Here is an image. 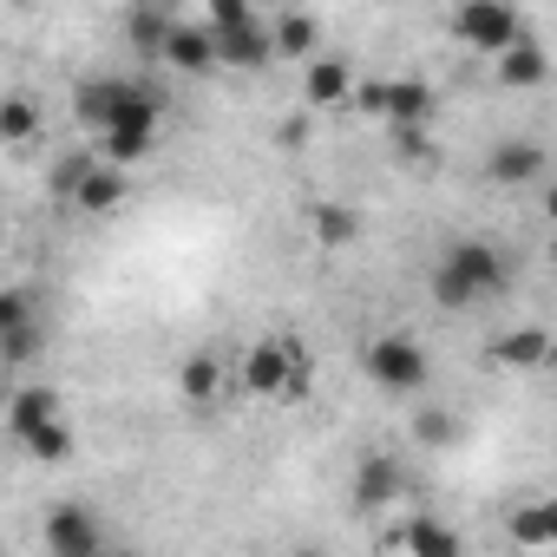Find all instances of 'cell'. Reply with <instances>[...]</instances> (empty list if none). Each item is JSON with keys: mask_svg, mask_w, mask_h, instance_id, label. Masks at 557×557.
<instances>
[{"mask_svg": "<svg viewBox=\"0 0 557 557\" xmlns=\"http://www.w3.org/2000/svg\"><path fill=\"white\" fill-rule=\"evenodd\" d=\"M158 60L177 66V73H210V66H216V53H210V27H203V21H171Z\"/></svg>", "mask_w": 557, "mask_h": 557, "instance_id": "cell-11", "label": "cell"}, {"mask_svg": "<svg viewBox=\"0 0 557 557\" xmlns=\"http://www.w3.org/2000/svg\"><path fill=\"white\" fill-rule=\"evenodd\" d=\"M47 420H60V394H53V387H21V394L8 400V426H14V440H27V433L47 426Z\"/></svg>", "mask_w": 557, "mask_h": 557, "instance_id": "cell-20", "label": "cell"}, {"mask_svg": "<svg viewBox=\"0 0 557 557\" xmlns=\"http://www.w3.org/2000/svg\"><path fill=\"white\" fill-rule=\"evenodd\" d=\"M73 210H86V216H112L119 203H125V171H112V164H92L79 184H73V197H66Z\"/></svg>", "mask_w": 557, "mask_h": 557, "instance_id": "cell-15", "label": "cell"}, {"mask_svg": "<svg viewBox=\"0 0 557 557\" xmlns=\"http://www.w3.org/2000/svg\"><path fill=\"white\" fill-rule=\"evenodd\" d=\"M492 361H498V368L531 374V368H544V361H550V335H544V329H511V335H498V342H492Z\"/></svg>", "mask_w": 557, "mask_h": 557, "instance_id": "cell-17", "label": "cell"}, {"mask_svg": "<svg viewBox=\"0 0 557 557\" xmlns=\"http://www.w3.org/2000/svg\"><path fill=\"white\" fill-rule=\"evenodd\" d=\"M289 557H322V550H289Z\"/></svg>", "mask_w": 557, "mask_h": 557, "instance_id": "cell-34", "label": "cell"}, {"mask_svg": "<svg viewBox=\"0 0 557 557\" xmlns=\"http://www.w3.org/2000/svg\"><path fill=\"white\" fill-rule=\"evenodd\" d=\"M309 230H315L322 249H348V243L361 236V223H355L348 203H315V210H309Z\"/></svg>", "mask_w": 557, "mask_h": 557, "instance_id": "cell-22", "label": "cell"}, {"mask_svg": "<svg viewBox=\"0 0 557 557\" xmlns=\"http://www.w3.org/2000/svg\"><path fill=\"white\" fill-rule=\"evenodd\" d=\"M283 381H289V355H283V335H269L243 355V387L262 394V400H283Z\"/></svg>", "mask_w": 557, "mask_h": 557, "instance_id": "cell-10", "label": "cell"}, {"mask_svg": "<svg viewBox=\"0 0 557 557\" xmlns=\"http://www.w3.org/2000/svg\"><path fill=\"white\" fill-rule=\"evenodd\" d=\"M125 34H132V47H138L145 60H158V53H164V34H171V14H158V8H132V14H125Z\"/></svg>", "mask_w": 557, "mask_h": 557, "instance_id": "cell-24", "label": "cell"}, {"mask_svg": "<svg viewBox=\"0 0 557 557\" xmlns=\"http://www.w3.org/2000/svg\"><path fill=\"white\" fill-rule=\"evenodd\" d=\"M381 119H387L394 132H420V125L433 119V86H426V79H387V86H381Z\"/></svg>", "mask_w": 557, "mask_h": 557, "instance_id": "cell-8", "label": "cell"}, {"mask_svg": "<svg viewBox=\"0 0 557 557\" xmlns=\"http://www.w3.org/2000/svg\"><path fill=\"white\" fill-rule=\"evenodd\" d=\"M361 368H368V381H374L381 394H420L426 374H433V368H426V348H420L413 335H400V329H394V335H374L368 355H361Z\"/></svg>", "mask_w": 557, "mask_h": 557, "instance_id": "cell-4", "label": "cell"}, {"mask_svg": "<svg viewBox=\"0 0 557 557\" xmlns=\"http://www.w3.org/2000/svg\"><path fill=\"white\" fill-rule=\"evenodd\" d=\"M21 446H27V453H34L40 466H60V459L73 453V426H66V420H47V426H34V433H27Z\"/></svg>", "mask_w": 557, "mask_h": 557, "instance_id": "cell-26", "label": "cell"}, {"mask_svg": "<svg viewBox=\"0 0 557 557\" xmlns=\"http://www.w3.org/2000/svg\"><path fill=\"white\" fill-rule=\"evenodd\" d=\"M203 27H210V53H216V66L262 73V66L275 60V53H269V21L249 8V0H210Z\"/></svg>", "mask_w": 557, "mask_h": 557, "instance_id": "cell-2", "label": "cell"}, {"mask_svg": "<svg viewBox=\"0 0 557 557\" xmlns=\"http://www.w3.org/2000/svg\"><path fill=\"white\" fill-rule=\"evenodd\" d=\"M27 322H40V296L34 289H0V335H14Z\"/></svg>", "mask_w": 557, "mask_h": 557, "instance_id": "cell-28", "label": "cell"}, {"mask_svg": "<svg viewBox=\"0 0 557 557\" xmlns=\"http://www.w3.org/2000/svg\"><path fill=\"white\" fill-rule=\"evenodd\" d=\"M413 440H420V446H446V440H453V413H446V407L413 413Z\"/></svg>", "mask_w": 557, "mask_h": 557, "instance_id": "cell-29", "label": "cell"}, {"mask_svg": "<svg viewBox=\"0 0 557 557\" xmlns=\"http://www.w3.org/2000/svg\"><path fill=\"white\" fill-rule=\"evenodd\" d=\"M485 177H492V184H531V177H544V145H537V138H505V145H492Z\"/></svg>", "mask_w": 557, "mask_h": 557, "instance_id": "cell-12", "label": "cell"}, {"mask_svg": "<svg viewBox=\"0 0 557 557\" xmlns=\"http://www.w3.org/2000/svg\"><path fill=\"white\" fill-rule=\"evenodd\" d=\"M505 283H511L505 249H492V243H479V236L453 243V249L433 262V302H440V309H472V302L498 296Z\"/></svg>", "mask_w": 557, "mask_h": 557, "instance_id": "cell-1", "label": "cell"}, {"mask_svg": "<svg viewBox=\"0 0 557 557\" xmlns=\"http://www.w3.org/2000/svg\"><path fill=\"white\" fill-rule=\"evenodd\" d=\"M302 99H309V106H348V99H355V66L335 60V53L309 60V73H302Z\"/></svg>", "mask_w": 557, "mask_h": 557, "instance_id": "cell-13", "label": "cell"}, {"mask_svg": "<svg viewBox=\"0 0 557 557\" xmlns=\"http://www.w3.org/2000/svg\"><path fill=\"white\" fill-rule=\"evenodd\" d=\"M283 355H289L283 400H309V387H315V355H309V342H302V335H283Z\"/></svg>", "mask_w": 557, "mask_h": 557, "instance_id": "cell-25", "label": "cell"}, {"mask_svg": "<svg viewBox=\"0 0 557 557\" xmlns=\"http://www.w3.org/2000/svg\"><path fill=\"white\" fill-rule=\"evenodd\" d=\"M47 550H53V557H99V550H106L99 511H92V505H53V511H47Z\"/></svg>", "mask_w": 557, "mask_h": 557, "instance_id": "cell-6", "label": "cell"}, {"mask_svg": "<svg viewBox=\"0 0 557 557\" xmlns=\"http://www.w3.org/2000/svg\"><path fill=\"white\" fill-rule=\"evenodd\" d=\"M216 387H223V361H216V355H190V361L177 368V394H184L190 407H210Z\"/></svg>", "mask_w": 557, "mask_h": 557, "instance_id": "cell-21", "label": "cell"}, {"mask_svg": "<svg viewBox=\"0 0 557 557\" xmlns=\"http://www.w3.org/2000/svg\"><path fill=\"white\" fill-rule=\"evenodd\" d=\"M275 145H309V125L302 119H283V125H275Z\"/></svg>", "mask_w": 557, "mask_h": 557, "instance_id": "cell-32", "label": "cell"}, {"mask_svg": "<svg viewBox=\"0 0 557 557\" xmlns=\"http://www.w3.org/2000/svg\"><path fill=\"white\" fill-rule=\"evenodd\" d=\"M315 40H322L315 14H275L269 21V53L275 60H302V53H315Z\"/></svg>", "mask_w": 557, "mask_h": 557, "instance_id": "cell-18", "label": "cell"}, {"mask_svg": "<svg viewBox=\"0 0 557 557\" xmlns=\"http://www.w3.org/2000/svg\"><path fill=\"white\" fill-rule=\"evenodd\" d=\"M400 550H407V557H466V537H459L446 518L420 511V518H407V531H400Z\"/></svg>", "mask_w": 557, "mask_h": 557, "instance_id": "cell-14", "label": "cell"}, {"mask_svg": "<svg viewBox=\"0 0 557 557\" xmlns=\"http://www.w3.org/2000/svg\"><path fill=\"white\" fill-rule=\"evenodd\" d=\"M492 73H498V86H511V92H531V86H544L550 79V53L531 40V34H518L498 60H492Z\"/></svg>", "mask_w": 557, "mask_h": 557, "instance_id": "cell-7", "label": "cell"}, {"mask_svg": "<svg viewBox=\"0 0 557 557\" xmlns=\"http://www.w3.org/2000/svg\"><path fill=\"white\" fill-rule=\"evenodd\" d=\"M125 92H132V79H79V86H73V119H79L86 132H106V125L119 119Z\"/></svg>", "mask_w": 557, "mask_h": 557, "instance_id": "cell-9", "label": "cell"}, {"mask_svg": "<svg viewBox=\"0 0 557 557\" xmlns=\"http://www.w3.org/2000/svg\"><path fill=\"white\" fill-rule=\"evenodd\" d=\"M0 557H8V550H0Z\"/></svg>", "mask_w": 557, "mask_h": 557, "instance_id": "cell-35", "label": "cell"}, {"mask_svg": "<svg viewBox=\"0 0 557 557\" xmlns=\"http://www.w3.org/2000/svg\"><path fill=\"white\" fill-rule=\"evenodd\" d=\"M394 498H400V466H394L387 453L361 459V472H355V505H361V511H387Z\"/></svg>", "mask_w": 557, "mask_h": 557, "instance_id": "cell-16", "label": "cell"}, {"mask_svg": "<svg viewBox=\"0 0 557 557\" xmlns=\"http://www.w3.org/2000/svg\"><path fill=\"white\" fill-rule=\"evenodd\" d=\"M92 164H99V158H92V151H66V164H60V171H53V190H60V197H73V184H79V177H86V171H92Z\"/></svg>", "mask_w": 557, "mask_h": 557, "instance_id": "cell-30", "label": "cell"}, {"mask_svg": "<svg viewBox=\"0 0 557 557\" xmlns=\"http://www.w3.org/2000/svg\"><path fill=\"white\" fill-rule=\"evenodd\" d=\"M394 145H400V158H407V164H433V145H426V132H394Z\"/></svg>", "mask_w": 557, "mask_h": 557, "instance_id": "cell-31", "label": "cell"}, {"mask_svg": "<svg viewBox=\"0 0 557 557\" xmlns=\"http://www.w3.org/2000/svg\"><path fill=\"white\" fill-rule=\"evenodd\" d=\"M511 537H518V544H531V550H544V544L557 537V505H550V498L518 505V511H511Z\"/></svg>", "mask_w": 557, "mask_h": 557, "instance_id": "cell-23", "label": "cell"}, {"mask_svg": "<svg viewBox=\"0 0 557 557\" xmlns=\"http://www.w3.org/2000/svg\"><path fill=\"white\" fill-rule=\"evenodd\" d=\"M99 557H132V550H112V544H106V550H99Z\"/></svg>", "mask_w": 557, "mask_h": 557, "instance_id": "cell-33", "label": "cell"}, {"mask_svg": "<svg viewBox=\"0 0 557 557\" xmlns=\"http://www.w3.org/2000/svg\"><path fill=\"white\" fill-rule=\"evenodd\" d=\"M40 348H47V329H40V322H27V329H14V335H0V361H8V368L40 361Z\"/></svg>", "mask_w": 557, "mask_h": 557, "instance_id": "cell-27", "label": "cell"}, {"mask_svg": "<svg viewBox=\"0 0 557 557\" xmlns=\"http://www.w3.org/2000/svg\"><path fill=\"white\" fill-rule=\"evenodd\" d=\"M40 99L34 92H8L0 99V145H34L40 138Z\"/></svg>", "mask_w": 557, "mask_h": 557, "instance_id": "cell-19", "label": "cell"}, {"mask_svg": "<svg viewBox=\"0 0 557 557\" xmlns=\"http://www.w3.org/2000/svg\"><path fill=\"white\" fill-rule=\"evenodd\" d=\"M518 34H524V14L505 8V0H466V8L453 14V40L472 47V53H492V60H498Z\"/></svg>", "mask_w": 557, "mask_h": 557, "instance_id": "cell-5", "label": "cell"}, {"mask_svg": "<svg viewBox=\"0 0 557 557\" xmlns=\"http://www.w3.org/2000/svg\"><path fill=\"white\" fill-rule=\"evenodd\" d=\"M158 119H164V99H158L151 86H132L125 106H119V119L99 132V138H106V158H99V164L132 171L138 158H151V151H158Z\"/></svg>", "mask_w": 557, "mask_h": 557, "instance_id": "cell-3", "label": "cell"}]
</instances>
